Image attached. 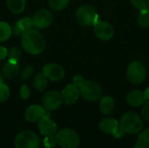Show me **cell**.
<instances>
[{
  "label": "cell",
  "mask_w": 149,
  "mask_h": 148,
  "mask_svg": "<svg viewBox=\"0 0 149 148\" xmlns=\"http://www.w3.org/2000/svg\"><path fill=\"white\" fill-rule=\"evenodd\" d=\"M23 49L30 55H38L45 48V40L37 29H30L21 36Z\"/></svg>",
  "instance_id": "cell-1"
},
{
  "label": "cell",
  "mask_w": 149,
  "mask_h": 148,
  "mask_svg": "<svg viewBox=\"0 0 149 148\" xmlns=\"http://www.w3.org/2000/svg\"><path fill=\"white\" fill-rule=\"evenodd\" d=\"M119 124L125 133L131 135L139 133L143 127L141 118L134 112H128L124 113L121 116Z\"/></svg>",
  "instance_id": "cell-2"
},
{
  "label": "cell",
  "mask_w": 149,
  "mask_h": 148,
  "mask_svg": "<svg viewBox=\"0 0 149 148\" xmlns=\"http://www.w3.org/2000/svg\"><path fill=\"white\" fill-rule=\"evenodd\" d=\"M76 19L83 26H91L99 20V15L95 8L90 4H84L79 7L76 11Z\"/></svg>",
  "instance_id": "cell-3"
},
{
  "label": "cell",
  "mask_w": 149,
  "mask_h": 148,
  "mask_svg": "<svg viewBox=\"0 0 149 148\" xmlns=\"http://www.w3.org/2000/svg\"><path fill=\"white\" fill-rule=\"evenodd\" d=\"M57 144L63 148H78L80 140L77 133L70 128L60 130L55 136Z\"/></svg>",
  "instance_id": "cell-4"
},
{
  "label": "cell",
  "mask_w": 149,
  "mask_h": 148,
  "mask_svg": "<svg viewBox=\"0 0 149 148\" xmlns=\"http://www.w3.org/2000/svg\"><path fill=\"white\" fill-rule=\"evenodd\" d=\"M80 96L87 101H97L102 95L101 87L94 81L85 80L79 87Z\"/></svg>",
  "instance_id": "cell-5"
},
{
  "label": "cell",
  "mask_w": 149,
  "mask_h": 148,
  "mask_svg": "<svg viewBox=\"0 0 149 148\" xmlns=\"http://www.w3.org/2000/svg\"><path fill=\"white\" fill-rule=\"evenodd\" d=\"M40 140L37 133L32 131L25 130L19 133L15 139L16 148H38Z\"/></svg>",
  "instance_id": "cell-6"
},
{
  "label": "cell",
  "mask_w": 149,
  "mask_h": 148,
  "mask_svg": "<svg viewBox=\"0 0 149 148\" xmlns=\"http://www.w3.org/2000/svg\"><path fill=\"white\" fill-rule=\"evenodd\" d=\"M127 77L134 85L141 84L146 78V69L140 61H132L127 68Z\"/></svg>",
  "instance_id": "cell-7"
},
{
  "label": "cell",
  "mask_w": 149,
  "mask_h": 148,
  "mask_svg": "<svg viewBox=\"0 0 149 148\" xmlns=\"http://www.w3.org/2000/svg\"><path fill=\"white\" fill-rule=\"evenodd\" d=\"M31 21L32 26L36 29H45L52 24L53 21V16L50 10L46 9H41L33 15Z\"/></svg>",
  "instance_id": "cell-8"
},
{
  "label": "cell",
  "mask_w": 149,
  "mask_h": 148,
  "mask_svg": "<svg viewBox=\"0 0 149 148\" xmlns=\"http://www.w3.org/2000/svg\"><path fill=\"white\" fill-rule=\"evenodd\" d=\"M62 102L63 99L61 94L56 91H50L42 98V106L48 112L58 109L61 106Z\"/></svg>",
  "instance_id": "cell-9"
},
{
  "label": "cell",
  "mask_w": 149,
  "mask_h": 148,
  "mask_svg": "<svg viewBox=\"0 0 149 148\" xmlns=\"http://www.w3.org/2000/svg\"><path fill=\"white\" fill-rule=\"evenodd\" d=\"M93 27H94V34L100 40L103 41L110 40L114 34L113 27L112 26V24H110L106 21L98 20L94 24Z\"/></svg>",
  "instance_id": "cell-10"
},
{
  "label": "cell",
  "mask_w": 149,
  "mask_h": 148,
  "mask_svg": "<svg viewBox=\"0 0 149 148\" xmlns=\"http://www.w3.org/2000/svg\"><path fill=\"white\" fill-rule=\"evenodd\" d=\"M42 72L47 78V79L52 81H58L65 77V70L63 66L56 63L46 64L43 67Z\"/></svg>",
  "instance_id": "cell-11"
},
{
  "label": "cell",
  "mask_w": 149,
  "mask_h": 148,
  "mask_svg": "<svg viewBox=\"0 0 149 148\" xmlns=\"http://www.w3.org/2000/svg\"><path fill=\"white\" fill-rule=\"evenodd\" d=\"M45 116H50L49 112L46 111L43 106L38 105L29 106L24 113L25 120L30 122H38L42 118Z\"/></svg>",
  "instance_id": "cell-12"
},
{
  "label": "cell",
  "mask_w": 149,
  "mask_h": 148,
  "mask_svg": "<svg viewBox=\"0 0 149 148\" xmlns=\"http://www.w3.org/2000/svg\"><path fill=\"white\" fill-rule=\"evenodd\" d=\"M61 96L63 101L66 105H72L79 99L80 96L79 89L74 84H69L63 89Z\"/></svg>",
  "instance_id": "cell-13"
},
{
  "label": "cell",
  "mask_w": 149,
  "mask_h": 148,
  "mask_svg": "<svg viewBox=\"0 0 149 148\" xmlns=\"http://www.w3.org/2000/svg\"><path fill=\"white\" fill-rule=\"evenodd\" d=\"M38 127L41 134L45 136L54 135L57 131L56 123L50 118V116H45L42 118L38 124Z\"/></svg>",
  "instance_id": "cell-14"
},
{
  "label": "cell",
  "mask_w": 149,
  "mask_h": 148,
  "mask_svg": "<svg viewBox=\"0 0 149 148\" xmlns=\"http://www.w3.org/2000/svg\"><path fill=\"white\" fill-rule=\"evenodd\" d=\"M147 101L144 92L140 90H134L127 95V102L133 107L142 106Z\"/></svg>",
  "instance_id": "cell-15"
},
{
  "label": "cell",
  "mask_w": 149,
  "mask_h": 148,
  "mask_svg": "<svg viewBox=\"0 0 149 148\" xmlns=\"http://www.w3.org/2000/svg\"><path fill=\"white\" fill-rule=\"evenodd\" d=\"M120 124L119 122L113 118H105L102 120H100L99 124V128L101 132L107 133V134H112L115 132V130L119 127Z\"/></svg>",
  "instance_id": "cell-16"
},
{
  "label": "cell",
  "mask_w": 149,
  "mask_h": 148,
  "mask_svg": "<svg viewBox=\"0 0 149 148\" xmlns=\"http://www.w3.org/2000/svg\"><path fill=\"white\" fill-rule=\"evenodd\" d=\"M31 27H33L31 18L25 17H22L21 19H19L15 24L13 31L17 36H22L25 31L31 29Z\"/></svg>",
  "instance_id": "cell-17"
},
{
  "label": "cell",
  "mask_w": 149,
  "mask_h": 148,
  "mask_svg": "<svg viewBox=\"0 0 149 148\" xmlns=\"http://www.w3.org/2000/svg\"><path fill=\"white\" fill-rule=\"evenodd\" d=\"M19 71V65L17 63H11L7 60L2 69V75L6 79H12L16 77Z\"/></svg>",
  "instance_id": "cell-18"
},
{
  "label": "cell",
  "mask_w": 149,
  "mask_h": 148,
  "mask_svg": "<svg viewBox=\"0 0 149 148\" xmlns=\"http://www.w3.org/2000/svg\"><path fill=\"white\" fill-rule=\"evenodd\" d=\"M114 109V100L112 97L105 96L100 102V110L105 115H109Z\"/></svg>",
  "instance_id": "cell-19"
},
{
  "label": "cell",
  "mask_w": 149,
  "mask_h": 148,
  "mask_svg": "<svg viewBox=\"0 0 149 148\" xmlns=\"http://www.w3.org/2000/svg\"><path fill=\"white\" fill-rule=\"evenodd\" d=\"M26 0H7L9 10L14 14H20L25 7Z\"/></svg>",
  "instance_id": "cell-20"
},
{
  "label": "cell",
  "mask_w": 149,
  "mask_h": 148,
  "mask_svg": "<svg viewBox=\"0 0 149 148\" xmlns=\"http://www.w3.org/2000/svg\"><path fill=\"white\" fill-rule=\"evenodd\" d=\"M47 82H48V79L44 75V73L43 72H39V73H37L35 75V77H34V79H33V86H34V88L37 91L42 92V91H44L46 88Z\"/></svg>",
  "instance_id": "cell-21"
},
{
  "label": "cell",
  "mask_w": 149,
  "mask_h": 148,
  "mask_svg": "<svg viewBox=\"0 0 149 148\" xmlns=\"http://www.w3.org/2000/svg\"><path fill=\"white\" fill-rule=\"evenodd\" d=\"M134 148H149V128L141 133Z\"/></svg>",
  "instance_id": "cell-22"
},
{
  "label": "cell",
  "mask_w": 149,
  "mask_h": 148,
  "mask_svg": "<svg viewBox=\"0 0 149 148\" xmlns=\"http://www.w3.org/2000/svg\"><path fill=\"white\" fill-rule=\"evenodd\" d=\"M12 30L10 26L3 21H0V42H4L11 36Z\"/></svg>",
  "instance_id": "cell-23"
},
{
  "label": "cell",
  "mask_w": 149,
  "mask_h": 148,
  "mask_svg": "<svg viewBox=\"0 0 149 148\" xmlns=\"http://www.w3.org/2000/svg\"><path fill=\"white\" fill-rule=\"evenodd\" d=\"M21 56H22V52L18 47H17V46L11 47L10 49V51H8V54H7L8 61L11 62V63L18 64V61L20 60Z\"/></svg>",
  "instance_id": "cell-24"
},
{
  "label": "cell",
  "mask_w": 149,
  "mask_h": 148,
  "mask_svg": "<svg viewBox=\"0 0 149 148\" xmlns=\"http://www.w3.org/2000/svg\"><path fill=\"white\" fill-rule=\"evenodd\" d=\"M69 3L70 0H48L49 6L54 10H64Z\"/></svg>",
  "instance_id": "cell-25"
},
{
  "label": "cell",
  "mask_w": 149,
  "mask_h": 148,
  "mask_svg": "<svg viewBox=\"0 0 149 148\" xmlns=\"http://www.w3.org/2000/svg\"><path fill=\"white\" fill-rule=\"evenodd\" d=\"M138 24L141 28H148L149 27V11L148 10H142L140 12L137 17Z\"/></svg>",
  "instance_id": "cell-26"
},
{
  "label": "cell",
  "mask_w": 149,
  "mask_h": 148,
  "mask_svg": "<svg viewBox=\"0 0 149 148\" xmlns=\"http://www.w3.org/2000/svg\"><path fill=\"white\" fill-rule=\"evenodd\" d=\"M130 2L140 11L142 10L149 11V0H130Z\"/></svg>",
  "instance_id": "cell-27"
},
{
  "label": "cell",
  "mask_w": 149,
  "mask_h": 148,
  "mask_svg": "<svg viewBox=\"0 0 149 148\" xmlns=\"http://www.w3.org/2000/svg\"><path fill=\"white\" fill-rule=\"evenodd\" d=\"M10 97V89L4 83L0 84V103L5 102Z\"/></svg>",
  "instance_id": "cell-28"
},
{
  "label": "cell",
  "mask_w": 149,
  "mask_h": 148,
  "mask_svg": "<svg viewBox=\"0 0 149 148\" xmlns=\"http://www.w3.org/2000/svg\"><path fill=\"white\" fill-rule=\"evenodd\" d=\"M43 142H44V146L46 148H53L56 146V144H57L56 138L53 135L46 136Z\"/></svg>",
  "instance_id": "cell-29"
},
{
  "label": "cell",
  "mask_w": 149,
  "mask_h": 148,
  "mask_svg": "<svg viewBox=\"0 0 149 148\" xmlns=\"http://www.w3.org/2000/svg\"><path fill=\"white\" fill-rule=\"evenodd\" d=\"M19 93H20V96L23 99H29L30 97V94H31V91H30V88L27 85H23L20 88V91H19Z\"/></svg>",
  "instance_id": "cell-30"
},
{
  "label": "cell",
  "mask_w": 149,
  "mask_h": 148,
  "mask_svg": "<svg viewBox=\"0 0 149 148\" xmlns=\"http://www.w3.org/2000/svg\"><path fill=\"white\" fill-rule=\"evenodd\" d=\"M141 118L146 121H149V99L143 105L141 110Z\"/></svg>",
  "instance_id": "cell-31"
},
{
  "label": "cell",
  "mask_w": 149,
  "mask_h": 148,
  "mask_svg": "<svg viewBox=\"0 0 149 148\" xmlns=\"http://www.w3.org/2000/svg\"><path fill=\"white\" fill-rule=\"evenodd\" d=\"M33 73V69L31 66H27L22 72V79H28Z\"/></svg>",
  "instance_id": "cell-32"
},
{
  "label": "cell",
  "mask_w": 149,
  "mask_h": 148,
  "mask_svg": "<svg viewBox=\"0 0 149 148\" xmlns=\"http://www.w3.org/2000/svg\"><path fill=\"white\" fill-rule=\"evenodd\" d=\"M85 81L84 78L81 76V75H75L72 79V84H74L76 86L79 87L80 85Z\"/></svg>",
  "instance_id": "cell-33"
},
{
  "label": "cell",
  "mask_w": 149,
  "mask_h": 148,
  "mask_svg": "<svg viewBox=\"0 0 149 148\" xmlns=\"http://www.w3.org/2000/svg\"><path fill=\"white\" fill-rule=\"evenodd\" d=\"M125 135V132L122 130V128L119 126V127L115 130V132L113 133V136L116 139H120V138H123Z\"/></svg>",
  "instance_id": "cell-34"
},
{
  "label": "cell",
  "mask_w": 149,
  "mask_h": 148,
  "mask_svg": "<svg viewBox=\"0 0 149 148\" xmlns=\"http://www.w3.org/2000/svg\"><path fill=\"white\" fill-rule=\"evenodd\" d=\"M7 54H8L7 49L4 46H0V60L4 59L7 57Z\"/></svg>",
  "instance_id": "cell-35"
},
{
  "label": "cell",
  "mask_w": 149,
  "mask_h": 148,
  "mask_svg": "<svg viewBox=\"0 0 149 148\" xmlns=\"http://www.w3.org/2000/svg\"><path fill=\"white\" fill-rule=\"evenodd\" d=\"M144 94H145V97H146L147 100H148L149 99V88L146 89V91L144 92Z\"/></svg>",
  "instance_id": "cell-36"
},
{
  "label": "cell",
  "mask_w": 149,
  "mask_h": 148,
  "mask_svg": "<svg viewBox=\"0 0 149 148\" xmlns=\"http://www.w3.org/2000/svg\"><path fill=\"white\" fill-rule=\"evenodd\" d=\"M2 83H3V76L1 75V73H0V84H2Z\"/></svg>",
  "instance_id": "cell-37"
},
{
  "label": "cell",
  "mask_w": 149,
  "mask_h": 148,
  "mask_svg": "<svg viewBox=\"0 0 149 148\" xmlns=\"http://www.w3.org/2000/svg\"></svg>",
  "instance_id": "cell-38"
}]
</instances>
